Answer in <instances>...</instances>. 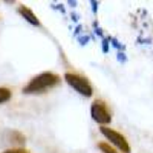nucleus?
I'll list each match as a JSON object with an SVG mask.
<instances>
[{
  "label": "nucleus",
  "mask_w": 153,
  "mask_h": 153,
  "mask_svg": "<svg viewBox=\"0 0 153 153\" xmlns=\"http://www.w3.org/2000/svg\"><path fill=\"white\" fill-rule=\"evenodd\" d=\"M65 81L83 97H92V94H94V89H92L91 83L87 81V78H84V76H81L78 74L66 72L65 74Z\"/></svg>",
  "instance_id": "nucleus-2"
},
{
  "label": "nucleus",
  "mask_w": 153,
  "mask_h": 153,
  "mask_svg": "<svg viewBox=\"0 0 153 153\" xmlns=\"http://www.w3.org/2000/svg\"><path fill=\"white\" fill-rule=\"evenodd\" d=\"M100 132L103 133V135L107 138V141H109L112 146L117 147L121 153H130V152H132L129 143H127V139H126V136H123L120 132L113 130V129H109V127H101Z\"/></svg>",
  "instance_id": "nucleus-5"
},
{
  "label": "nucleus",
  "mask_w": 153,
  "mask_h": 153,
  "mask_svg": "<svg viewBox=\"0 0 153 153\" xmlns=\"http://www.w3.org/2000/svg\"><path fill=\"white\" fill-rule=\"evenodd\" d=\"M25 143H26V138L19 130L5 129L0 132V147H8V150L14 147L20 149V146H25Z\"/></svg>",
  "instance_id": "nucleus-3"
},
{
  "label": "nucleus",
  "mask_w": 153,
  "mask_h": 153,
  "mask_svg": "<svg viewBox=\"0 0 153 153\" xmlns=\"http://www.w3.org/2000/svg\"><path fill=\"white\" fill-rule=\"evenodd\" d=\"M11 100V91L8 87H0V104L6 103Z\"/></svg>",
  "instance_id": "nucleus-7"
},
{
  "label": "nucleus",
  "mask_w": 153,
  "mask_h": 153,
  "mask_svg": "<svg viewBox=\"0 0 153 153\" xmlns=\"http://www.w3.org/2000/svg\"><path fill=\"white\" fill-rule=\"evenodd\" d=\"M3 153H29V152H28L26 149H22V147H20V149H11V150H5Z\"/></svg>",
  "instance_id": "nucleus-9"
},
{
  "label": "nucleus",
  "mask_w": 153,
  "mask_h": 153,
  "mask_svg": "<svg viewBox=\"0 0 153 153\" xmlns=\"http://www.w3.org/2000/svg\"><path fill=\"white\" fill-rule=\"evenodd\" d=\"M61 81L60 75L54 74V72H42L35 75L34 78L23 87V94L26 95H32V94H43L49 89L55 87L58 83Z\"/></svg>",
  "instance_id": "nucleus-1"
},
{
  "label": "nucleus",
  "mask_w": 153,
  "mask_h": 153,
  "mask_svg": "<svg viewBox=\"0 0 153 153\" xmlns=\"http://www.w3.org/2000/svg\"><path fill=\"white\" fill-rule=\"evenodd\" d=\"M17 12H19V14H20L25 20H26L28 23L34 25V26H40V20L37 19V16L32 12V9H29L28 6H25V5L19 6V8H17Z\"/></svg>",
  "instance_id": "nucleus-6"
},
{
  "label": "nucleus",
  "mask_w": 153,
  "mask_h": 153,
  "mask_svg": "<svg viewBox=\"0 0 153 153\" xmlns=\"http://www.w3.org/2000/svg\"><path fill=\"white\" fill-rule=\"evenodd\" d=\"M91 115H92V120L98 124H101L103 127H106L107 124H110L112 121V115L106 106L104 101L101 100H95L92 106H91Z\"/></svg>",
  "instance_id": "nucleus-4"
},
{
  "label": "nucleus",
  "mask_w": 153,
  "mask_h": 153,
  "mask_svg": "<svg viewBox=\"0 0 153 153\" xmlns=\"http://www.w3.org/2000/svg\"><path fill=\"white\" fill-rule=\"evenodd\" d=\"M98 147H100V150L103 152V153H118L117 150H115L113 147H110L109 144H106V143H101V144H98Z\"/></svg>",
  "instance_id": "nucleus-8"
}]
</instances>
